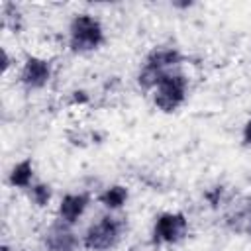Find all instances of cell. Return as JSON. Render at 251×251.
<instances>
[{
	"label": "cell",
	"instance_id": "cell-1",
	"mask_svg": "<svg viewBox=\"0 0 251 251\" xmlns=\"http://www.w3.org/2000/svg\"><path fill=\"white\" fill-rule=\"evenodd\" d=\"M104 39L102 25L88 14H80L71 24V47L75 51H92Z\"/></svg>",
	"mask_w": 251,
	"mask_h": 251
},
{
	"label": "cell",
	"instance_id": "cell-2",
	"mask_svg": "<svg viewBox=\"0 0 251 251\" xmlns=\"http://www.w3.org/2000/svg\"><path fill=\"white\" fill-rule=\"evenodd\" d=\"M180 61V53L176 49H155L153 53L147 55L143 69L139 73V84L143 88L157 86L159 78L167 73L169 67L176 65Z\"/></svg>",
	"mask_w": 251,
	"mask_h": 251
},
{
	"label": "cell",
	"instance_id": "cell-3",
	"mask_svg": "<svg viewBox=\"0 0 251 251\" xmlns=\"http://www.w3.org/2000/svg\"><path fill=\"white\" fill-rule=\"evenodd\" d=\"M186 84L188 82L182 75L165 73L157 82V94H155L157 108H161L163 112L176 110L186 96Z\"/></svg>",
	"mask_w": 251,
	"mask_h": 251
},
{
	"label": "cell",
	"instance_id": "cell-4",
	"mask_svg": "<svg viewBox=\"0 0 251 251\" xmlns=\"http://www.w3.org/2000/svg\"><path fill=\"white\" fill-rule=\"evenodd\" d=\"M120 231H122V224L116 218L104 216L84 233V247L90 251H106L118 243Z\"/></svg>",
	"mask_w": 251,
	"mask_h": 251
},
{
	"label": "cell",
	"instance_id": "cell-5",
	"mask_svg": "<svg viewBox=\"0 0 251 251\" xmlns=\"http://www.w3.org/2000/svg\"><path fill=\"white\" fill-rule=\"evenodd\" d=\"M188 224L182 214H161L153 227V243H175L186 235Z\"/></svg>",
	"mask_w": 251,
	"mask_h": 251
},
{
	"label": "cell",
	"instance_id": "cell-6",
	"mask_svg": "<svg viewBox=\"0 0 251 251\" xmlns=\"http://www.w3.org/2000/svg\"><path fill=\"white\" fill-rule=\"evenodd\" d=\"M51 76V69L49 63L39 59V57H29L22 69V82L27 88H41L47 84Z\"/></svg>",
	"mask_w": 251,
	"mask_h": 251
},
{
	"label": "cell",
	"instance_id": "cell-7",
	"mask_svg": "<svg viewBox=\"0 0 251 251\" xmlns=\"http://www.w3.org/2000/svg\"><path fill=\"white\" fill-rule=\"evenodd\" d=\"M71 224L67 222H57L53 224L47 233H45V243L51 251H73L75 245H76V239H75V233L71 231L69 227Z\"/></svg>",
	"mask_w": 251,
	"mask_h": 251
},
{
	"label": "cell",
	"instance_id": "cell-8",
	"mask_svg": "<svg viewBox=\"0 0 251 251\" xmlns=\"http://www.w3.org/2000/svg\"><path fill=\"white\" fill-rule=\"evenodd\" d=\"M88 204V198L86 194H69L61 200V206H59V214H61V220L67 222V224H75L78 220V216L84 212Z\"/></svg>",
	"mask_w": 251,
	"mask_h": 251
},
{
	"label": "cell",
	"instance_id": "cell-9",
	"mask_svg": "<svg viewBox=\"0 0 251 251\" xmlns=\"http://www.w3.org/2000/svg\"><path fill=\"white\" fill-rule=\"evenodd\" d=\"M227 226L239 233H251V200L227 216Z\"/></svg>",
	"mask_w": 251,
	"mask_h": 251
},
{
	"label": "cell",
	"instance_id": "cell-10",
	"mask_svg": "<svg viewBox=\"0 0 251 251\" xmlns=\"http://www.w3.org/2000/svg\"><path fill=\"white\" fill-rule=\"evenodd\" d=\"M126 200H127V190H126L124 186H120V184L110 186V188H108L106 192H102V196H100V202H102L106 208H110V210L120 208Z\"/></svg>",
	"mask_w": 251,
	"mask_h": 251
},
{
	"label": "cell",
	"instance_id": "cell-11",
	"mask_svg": "<svg viewBox=\"0 0 251 251\" xmlns=\"http://www.w3.org/2000/svg\"><path fill=\"white\" fill-rule=\"evenodd\" d=\"M29 180H31V161L25 159V161L18 163V165L12 169V173H10V182H12L14 186H27Z\"/></svg>",
	"mask_w": 251,
	"mask_h": 251
},
{
	"label": "cell",
	"instance_id": "cell-12",
	"mask_svg": "<svg viewBox=\"0 0 251 251\" xmlns=\"http://www.w3.org/2000/svg\"><path fill=\"white\" fill-rule=\"evenodd\" d=\"M31 196H33V202L37 206H45L51 198V190H49L47 184H35L33 190H31Z\"/></svg>",
	"mask_w": 251,
	"mask_h": 251
},
{
	"label": "cell",
	"instance_id": "cell-13",
	"mask_svg": "<svg viewBox=\"0 0 251 251\" xmlns=\"http://www.w3.org/2000/svg\"><path fill=\"white\" fill-rule=\"evenodd\" d=\"M243 141L247 145H251V120L245 124V129H243Z\"/></svg>",
	"mask_w": 251,
	"mask_h": 251
},
{
	"label": "cell",
	"instance_id": "cell-14",
	"mask_svg": "<svg viewBox=\"0 0 251 251\" xmlns=\"http://www.w3.org/2000/svg\"><path fill=\"white\" fill-rule=\"evenodd\" d=\"M8 65H10V59H8V55H6V51H2V71L6 73V69H8Z\"/></svg>",
	"mask_w": 251,
	"mask_h": 251
},
{
	"label": "cell",
	"instance_id": "cell-15",
	"mask_svg": "<svg viewBox=\"0 0 251 251\" xmlns=\"http://www.w3.org/2000/svg\"><path fill=\"white\" fill-rule=\"evenodd\" d=\"M0 251H10V247H8V245H2V247H0Z\"/></svg>",
	"mask_w": 251,
	"mask_h": 251
}]
</instances>
